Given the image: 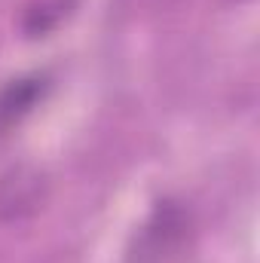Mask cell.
<instances>
[{
	"instance_id": "6da1fadb",
	"label": "cell",
	"mask_w": 260,
	"mask_h": 263,
	"mask_svg": "<svg viewBox=\"0 0 260 263\" xmlns=\"http://www.w3.org/2000/svg\"><path fill=\"white\" fill-rule=\"evenodd\" d=\"M49 199V181L34 165H12L0 175V220H28Z\"/></svg>"
},
{
	"instance_id": "7a4b0ae2",
	"label": "cell",
	"mask_w": 260,
	"mask_h": 263,
	"mask_svg": "<svg viewBox=\"0 0 260 263\" xmlns=\"http://www.w3.org/2000/svg\"><path fill=\"white\" fill-rule=\"evenodd\" d=\"M49 92V77L46 73H28L18 80H9L0 89V135L18 126Z\"/></svg>"
},
{
	"instance_id": "3957f363",
	"label": "cell",
	"mask_w": 260,
	"mask_h": 263,
	"mask_svg": "<svg viewBox=\"0 0 260 263\" xmlns=\"http://www.w3.org/2000/svg\"><path fill=\"white\" fill-rule=\"evenodd\" d=\"M184 230H187V214L175 205H162L156 208L153 220L144 227V236H141V254L138 260H159V254H169L175 251L181 242H184Z\"/></svg>"
},
{
	"instance_id": "277c9868",
	"label": "cell",
	"mask_w": 260,
	"mask_h": 263,
	"mask_svg": "<svg viewBox=\"0 0 260 263\" xmlns=\"http://www.w3.org/2000/svg\"><path fill=\"white\" fill-rule=\"evenodd\" d=\"M62 18H65V0H43L28 9L25 31H28V37H40V34L52 31Z\"/></svg>"
}]
</instances>
